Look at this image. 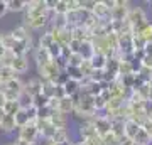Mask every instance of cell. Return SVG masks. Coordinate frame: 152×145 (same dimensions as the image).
<instances>
[{
  "label": "cell",
  "instance_id": "obj_1",
  "mask_svg": "<svg viewBox=\"0 0 152 145\" xmlns=\"http://www.w3.org/2000/svg\"><path fill=\"white\" fill-rule=\"evenodd\" d=\"M127 24L130 26V29H132V36L134 34H137V31L140 29L144 24H147V14H145V10L142 9V7H132L130 10H129V14H127Z\"/></svg>",
  "mask_w": 152,
  "mask_h": 145
},
{
  "label": "cell",
  "instance_id": "obj_2",
  "mask_svg": "<svg viewBox=\"0 0 152 145\" xmlns=\"http://www.w3.org/2000/svg\"><path fill=\"white\" fill-rule=\"evenodd\" d=\"M49 15V9L46 5V0H31L26 2V19Z\"/></svg>",
  "mask_w": 152,
  "mask_h": 145
},
{
  "label": "cell",
  "instance_id": "obj_3",
  "mask_svg": "<svg viewBox=\"0 0 152 145\" xmlns=\"http://www.w3.org/2000/svg\"><path fill=\"white\" fill-rule=\"evenodd\" d=\"M22 91H24V83L19 78H14V79L7 81L4 85V96H5V100H17Z\"/></svg>",
  "mask_w": 152,
  "mask_h": 145
},
{
  "label": "cell",
  "instance_id": "obj_4",
  "mask_svg": "<svg viewBox=\"0 0 152 145\" xmlns=\"http://www.w3.org/2000/svg\"><path fill=\"white\" fill-rule=\"evenodd\" d=\"M37 71H39V78H41V79L51 81V83H56V79H58V76H59V73H61L59 66L56 64L54 61H51V63L46 64V66H39Z\"/></svg>",
  "mask_w": 152,
  "mask_h": 145
},
{
  "label": "cell",
  "instance_id": "obj_5",
  "mask_svg": "<svg viewBox=\"0 0 152 145\" xmlns=\"http://www.w3.org/2000/svg\"><path fill=\"white\" fill-rule=\"evenodd\" d=\"M93 123V127H95V130H96V135L98 137H105V135L110 133V128H112V122H110L105 115H95L91 120H90Z\"/></svg>",
  "mask_w": 152,
  "mask_h": 145
},
{
  "label": "cell",
  "instance_id": "obj_6",
  "mask_svg": "<svg viewBox=\"0 0 152 145\" xmlns=\"http://www.w3.org/2000/svg\"><path fill=\"white\" fill-rule=\"evenodd\" d=\"M130 10L129 7V2H122V0H117L115 2V7L110 10V20H117V22H122L127 19V14Z\"/></svg>",
  "mask_w": 152,
  "mask_h": 145
},
{
  "label": "cell",
  "instance_id": "obj_7",
  "mask_svg": "<svg viewBox=\"0 0 152 145\" xmlns=\"http://www.w3.org/2000/svg\"><path fill=\"white\" fill-rule=\"evenodd\" d=\"M37 137H39V132H37L36 123H27V125H24V127H19V138L26 140V142L34 145Z\"/></svg>",
  "mask_w": 152,
  "mask_h": 145
},
{
  "label": "cell",
  "instance_id": "obj_8",
  "mask_svg": "<svg viewBox=\"0 0 152 145\" xmlns=\"http://www.w3.org/2000/svg\"><path fill=\"white\" fill-rule=\"evenodd\" d=\"M49 122H51V125H53L56 130H64L66 125H68V117H66V115H63V113H59L58 110H54V111L51 110Z\"/></svg>",
  "mask_w": 152,
  "mask_h": 145
},
{
  "label": "cell",
  "instance_id": "obj_9",
  "mask_svg": "<svg viewBox=\"0 0 152 145\" xmlns=\"http://www.w3.org/2000/svg\"><path fill=\"white\" fill-rule=\"evenodd\" d=\"M24 91L27 93L29 96H36L42 91V79L41 78H31V79L24 85Z\"/></svg>",
  "mask_w": 152,
  "mask_h": 145
},
{
  "label": "cell",
  "instance_id": "obj_10",
  "mask_svg": "<svg viewBox=\"0 0 152 145\" xmlns=\"http://www.w3.org/2000/svg\"><path fill=\"white\" fill-rule=\"evenodd\" d=\"M10 68H12V71H14L17 76L22 74V73H27V69H29V59L26 58V56H15L14 61H12Z\"/></svg>",
  "mask_w": 152,
  "mask_h": 145
},
{
  "label": "cell",
  "instance_id": "obj_11",
  "mask_svg": "<svg viewBox=\"0 0 152 145\" xmlns=\"http://www.w3.org/2000/svg\"><path fill=\"white\" fill-rule=\"evenodd\" d=\"M36 127H37L39 135L46 137L48 140H51V137H53V135H54V132H56V128L51 125V122H49V120H36Z\"/></svg>",
  "mask_w": 152,
  "mask_h": 145
},
{
  "label": "cell",
  "instance_id": "obj_12",
  "mask_svg": "<svg viewBox=\"0 0 152 145\" xmlns=\"http://www.w3.org/2000/svg\"><path fill=\"white\" fill-rule=\"evenodd\" d=\"M58 111L63 113V115H69V113L75 111V100L71 96H63L58 100Z\"/></svg>",
  "mask_w": 152,
  "mask_h": 145
},
{
  "label": "cell",
  "instance_id": "obj_13",
  "mask_svg": "<svg viewBox=\"0 0 152 145\" xmlns=\"http://www.w3.org/2000/svg\"><path fill=\"white\" fill-rule=\"evenodd\" d=\"M140 130V125L135 123L134 120H125L124 122V138L134 140V137L137 135V132Z\"/></svg>",
  "mask_w": 152,
  "mask_h": 145
},
{
  "label": "cell",
  "instance_id": "obj_14",
  "mask_svg": "<svg viewBox=\"0 0 152 145\" xmlns=\"http://www.w3.org/2000/svg\"><path fill=\"white\" fill-rule=\"evenodd\" d=\"M63 90H64V95L66 96H76L78 93H80V90H81V83L80 81H75V79H68L63 85Z\"/></svg>",
  "mask_w": 152,
  "mask_h": 145
},
{
  "label": "cell",
  "instance_id": "obj_15",
  "mask_svg": "<svg viewBox=\"0 0 152 145\" xmlns=\"http://www.w3.org/2000/svg\"><path fill=\"white\" fill-rule=\"evenodd\" d=\"M34 59H36V63H37V68L39 66H46L51 63V56H49L48 52V49H44V47H37L36 49V52H34Z\"/></svg>",
  "mask_w": 152,
  "mask_h": 145
},
{
  "label": "cell",
  "instance_id": "obj_16",
  "mask_svg": "<svg viewBox=\"0 0 152 145\" xmlns=\"http://www.w3.org/2000/svg\"><path fill=\"white\" fill-rule=\"evenodd\" d=\"M134 36H139L145 44H152V22L144 24V26L137 31V34H134Z\"/></svg>",
  "mask_w": 152,
  "mask_h": 145
},
{
  "label": "cell",
  "instance_id": "obj_17",
  "mask_svg": "<svg viewBox=\"0 0 152 145\" xmlns=\"http://www.w3.org/2000/svg\"><path fill=\"white\" fill-rule=\"evenodd\" d=\"M78 54L81 56L85 61H90L93 58V54H95V49H93V42L91 41H83L81 46H80V51Z\"/></svg>",
  "mask_w": 152,
  "mask_h": 145
},
{
  "label": "cell",
  "instance_id": "obj_18",
  "mask_svg": "<svg viewBox=\"0 0 152 145\" xmlns=\"http://www.w3.org/2000/svg\"><path fill=\"white\" fill-rule=\"evenodd\" d=\"M12 37L15 39V41H29V39H32L31 37V32H29V29L26 24H22V26L15 27L14 31H12Z\"/></svg>",
  "mask_w": 152,
  "mask_h": 145
},
{
  "label": "cell",
  "instance_id": "obj_19",
  "mask_svg": "<svg viewBox=\"0 0 152 145\" xmlns=\"http://www.w3.org/2000/svg\"><path fill=\"white\" fill-rule=\"evenodd\" d=\"M15 128H17V125H15L14 117L4 115V118H2V122H0V130H2L4 133H10V132H14Z\"/></svg>",
  "mask_w": 152,
  "mask_h": 145
},
{
  "label": "cell",
  "instance_id": "obj_20",
  "mask_svg": "<svg viewBox=\"0 0 152 145\" xmlns=\"http://www.w3.org/2000/svg\"><path fill=\"white\" fill-rule=\"evenodd\" d=\"M80 135H81L83 140L93 138V137H98V135H96V130H95V127H93L91 122H85V123L80 127Z\"/></svg>",
  "mask_w": 152,
  "mask_h": 145
},
{
  "label": "cell",
  "instance_id": "obj_21",
  "mask_svg": "<svg viewBox=\"0 0 152 145\" xmlns=\"http://www.w3.org/2000/svg\"><path fill=\"white\" fill-rule=\"evenodd\" d=\"M48 142H53L56 145H61V144H66V142H69V133H68V130H56L54 135L51 137V140Z\"/></svg>",
  "mask_w": 152,
  "mask_h": 145
},
{
  "label": "cell",
  "instance_id": "obj_22",
  "mask_svg": "<svg viewBox=\"0 0 152 145\" xmlns=\"http://www.w3.org/2000/svg\"><path fill=\"white\" fill-rule=\"evenodd\" d=\"M4 113L5 115H10V117H15V113L20 110V106H19V101L17 100H5V103H4Z\"/></svg>",
  "mask_w": 152,
  "mask_h": 145
},
{
  "label": "cell",
  "instance_id": "obj_23",
  "mask_svg": "<svg viewBox=\"0 0 152 145\" xmlns=\"http://www.w3.org/2000/svg\"><path fill=\"white\" fill-rule=\"evenodd\" d=\"M107 56L103 54H93V58L90 59V64H91L93 69H105V66H107Z\"/></svg>",
  "mask_w": 152,
  "mask_h": 145
},
{
  "label": "cell",
  "instance_id": "obj_24",
  "mask_svg": "<svg viewBox=\"0 0 152 145\" xmlns=\"http://www.w3.org/2000/svg\"><path fill=\"white\" fill-rule=\"evenodd\" d=\"M125 105V98H110L108 101H107V111H117L120 108Z\"/></svg>",
  "mask_w": 152,
  "mask_h": 145
},
{
  "label": "cell",
  "instance_id": "obj_25",
  "mask_svg": "<svg viewBox=\"0 0 152 145\" xmlns=\"http://www.w3.org/2000/svg\"><path fill=\"white\" fill-rule=\"evenodd\" d=\"M132 142H134V145H151L152 138L140 128L139 132H137V135L134 137V140H132Z\"/></svg>",
  "mask_w": 152,
  "mask_h": 145
},
{
  "label": "cell",
  "instance_id": "obj_26",
  "mask_svg": "<svg viewBox=\"0 0 152 145\" xmlns=\"http://www.w3.org/2000/svg\"><path fill=\"white\" fill-rule=\"evenodd\" d=\"M7 10L9 12H24L26 2L24 0H7Z\"/></svg>",
  "mask_w": 152,
  "mask_h": 145
},
{
  "label": "cell",
  "instance_id": "obj_27",
  "mask_svg": "<svg viewBox=\"0 0 152 145\" xmlns=\"http://www.w3.org/2000/svg\"><path fill=\"white\" fill-rule=\"evenodd\" d=\"M17 101H19L20 110H29V108H32V96H29L26 91H22L20 95H19Z\"/></svg>",
  "mask_w": 152,
  "mask_h": 145
},
{
  "label": "cell",
  "instance_id": "obj_28",
  "mask_svg": "<svg viewBox=\"0 0 152 145\" xmlns=\"http://www.w3.org/2000/svg\"><path fill=\"white\" fill-rule=\"evenodd\" d=\"M110 132H112L117 138H124V120H113Z\"/></svg>",
  "mask_w": 152,
  "mask_h": 145
},
{
  "label": "cell",
  "instance_id": "obj_29",
  "mask_svg": "<svg viewBox=\"0 0 152 145\" xmlns=\"http://www.w3.org/2000/svg\"><path fill=\"white\" fill-rule=\"evenodd\" d=\"M14 78H19V76L12 71V68H4V66H0V81L5 85L7 81L14 79Z\"/></svg>",
  "mask_w": 152,
  "mask_h": 145
},
{
  "label": "cell",
  "instance_id": "obj_30",
  "mask_svg": "<svg viewBox=\"0 0 152 145\" xmlns=\"http://www.w3.org/2000/svg\"><path fill=\"white\" fill-rule=\"evenodd\" d=\"M53 14L54 15H66L68 14V4H66V0H56L54 7H53Z\"/></svg>",
  "mask_w": 152,
  "mask_h": 145
},
{
  "label": "cell",
  "instance_id": "obj_31",
  "mask_svg": "<svg viewBox=\"0 0 152 145\" xmlns=\"http://www.w3.org/2000/svg\"><path fill=\"white\" fill-rule=\"evenodd\" d=\"M15 39L12 37V34H2V41H0V44H2V47L5 49V51H12L14 49V46H15Z\"/></svg>",
  "mask_w": 152,
  "mask_h": 145
},
{
  "label": "cell",
  "instance_id": "obj_32",
  "mask_svg": "<svg viewBox=\"0 0 152 145\" xmlns=\"http://www.w3.org/2000/svg\"><path fill=\"white\" fill-rule=\"evenodd\" d=\"M46 98H54L56 93V83H51V81H42V91H41Z\"/></svg>",
  "mask_w": 152,
  "mask_h": 145
},
{
  "label": "cell",
  "instance_id": "obj_33",
  "mask_svg": "<svg viewBox=\"0 0 152 145\" xmlns=\"http://www.w3.org/2000/svg\"><path fill=\"white\" fill-rule=\"evenodd\" d=\"M48 101H49V98H46V96L42 95V93H39V95L32 96V106L36 108V110L46 108V106H48Z\"/></svg>",
  "mask_w": 152,
  "mask_h": 145
},
{
  "label": "cell",
  "instance_id": "obj_34",
  "mask_svg": "<svg viewBox=\"0 0 152 145\" xmlns=\"http://www.w3.org/2000/svg\"><path fill=\"white\" fill-rule=\"evenodd\" d=\"M93 108H95V113L96 111H102L107 108V100H105L102 95H98V96H93Z\"/></svg>",
  "mask_w": 152,
  "mask_h": 145
},
{
  "label": "cell",
  "instance_id": "obj_35",
  "mask_svg": "<svg viewBox=\"0 0 152 145\" xmlns=\"http://www.w3.org/2000/svg\"><path fill=\"white\" fill-rule=\"evenodd\" d=\"M83 61H85V59H83V58H81V56H80L78 52H71L66 63H68V66H73V68H80Z\"/></svg>",
  "mask_w": 152,
  "mask_h": 145
},
{
  "label": "cell",
  "instance_id": "obj_36",
  "mask_svg": "<svg viewBox=\"0 0 152 145\" xmlns=\"http://www.w3.org/2000/svg\"><path fill=\"white\" fill-rule=\"evenodd\" d=\"M14 52H10V51H5V52L0 56V66H4V68H10L12 61H14Z\"/></svg>",
  "mask_w": 152,
  "mask_h": 145
},
{
  "label": "cell",
  "instance_id": "obj_37",
  "mask_svg": "<svg viewBox=\"0 0 152 145\" xmlns=\"http://www.w3.org/2000/svg\"><path fill=\"white\" fill-rule=\"evenodd\" d=\"M48 52H49V56H51V59L53 61L58 59V58H61V46L58 42H53L48 47Z\"/></svg>",
  "mask_w": 152,
  "mask_h": 145
},
{
  "label": "cell",
  "instance_id": "obj_38",
  "mask_svg": "<svg viewBox=\"0 0 152 145\" xmlns=\"http://www.w3.org/2000/svg\"><path fill=\"white\" fill-rule=\"evenodd\" d=\"M53 42H54V41H53V37H51V34H49V32H44L42 36L39 37V47L48 49Z\"/></svg>",
  "mask_w": 152,
  "mask_h": 145
},
{
  "label": "cell",
  "instance_id": "obj_39",
  "mask_svg": "<svg viewBox=\"0 0 152 145\" xmlns=\"http://www.w3.org/2000/svg\"><path fill=\"white\" fill-rule=\"evenodd\" d=\"M140 128L144 130V132H145V133H147V135H149V137L152 138V122H151V120L147 118L145 122H144V123L140 125Z\"/></svg>",
  "mask_w": 152,
  "mask_h": 145
},
{
  "label": "cell",
  "instance_id": "obj_40",
  "mask_svg": "<svg viewBox=\"0 0 152 145\" xmlns=\"http://www.w3.org/2000/svg\"><path fill=\"white\" fill-rule=\"evenodd\" d=\"M140 66H144L147 69H152V56H145V54H144V58H142V61H140Z\"/></svg>",
  "mask_w": 152,
  "mask_h": 145
},
{
  "label": "cell",
  "instance_id": "obj_41",
  "mask_svg": "<svg viewBox=\"0 0 152 145\" xmlns=\"http://www.w3.org/2000/svg\"><path fill=\"white\" fill-rule=\"evenodd\" d=\"M7 0H0V19L7 14Z\"/></svg>",
  "mask_w": 152,
  "mask_h": 145
},
{
  "label": "cell",
  "instance_id": "obj_42",
  "mask_svg": "<svg viewBox=\"0 0 152 145\" xmlns=\"http://www.w3.org/2000/svg\"><path fill=\"white\" fill-rule=\"evenodd\" d=\"M12 145H32V144H29V142H26V140H22V138H19L17 137L15 140H14V144Z\"/></svg>",
  "mask_w": 152,
  "mask_h": 145
},
{
  "label": "cell",
  "instance_id": "obj_43",
  "mask_svg": "<svg viewBox=\"0 0 152 145\" xmlns=\"http://www.w3.org/2000/svg\"><path fill=\"white\" fill-rule=\"evenodd\" d=\"M4 103H5V96L4 93H0V108H4Z\"/></svg>",
  "mask_w": 152,
  "mask_h": 145
},
{
  "label": "cell",
  "instance_id": "obj_44",
  "mask_svg": "<svg viewBox=\"0 0 152 145\" xmlns=\"http://www.w3.org/2000/svg\"><path fill=\"white\" fill-rule=\"evenodd\" d=\"M4 115H5V113H4V110H2V108H0V122H2V118H4Z\"/></svg>",
  "mask_w": 152,
  "mask_h": 145
},
{
  "label": "cell",
  "instance_id": "obj_45",
  "mask_svg": "<svg viewBox=\"0 0 152 145\" xmlns=\"http://www.w3.org/2000/svg\"><path fill=\"white\" fill-rule=\"evenodd\" d=\"M69 145H83L81 142H69Z\"/></svg>",
  "mask_w": 152,
  "mask_h": 145
},
{
  "label": "cell",
  "instance_id": "obj_46",
  "mask_svg": "<svg viewBox=\"0 0 152 145\" xmlns=\"http://www.w3.org/2000/svg\"><path fill=\"white\" fill-rule=\"evenodd\" d=\"M0 93H4V83L0 81Z\"/></svg>",
  "mask_w": 152,
  "mask_h": 145
},
{
  "label": "cell",
  "instance_id": "obj_47",
  "mask_svg": "<svg viewBox=\"0 0 152 145\" xmlns=\"http://www.w3.org/2000/svg\"><path fill=\"white\" fill-rule=\"evenodd\" d=\"M46 145H56V144H53V142H48V144H46Z\"/></svg>",
  "mask_w": 152,
  "mask_h": 145
},
{
  "label": "cell",
  "instance_id": "obj_48",
  "mask_svg": "<svg viewBox=\"0 0 152 145\" xmlns=\"http://www.w3.org/2000/svg\"><path fill=\"white\" fill-rule=\"evenodd\" d=\"M149 120H151V122H152V115H151V117H149Z\"/></svg>",
  "mask_w": 152,
  "mask_h": 145
},
{
  "label": "cell",
  "instance_id": "obj_49",
  "mask_svg": "<svg viewBox=\"0 0 152 145\" xmlns=\"http://www.w3.org/2000/svg\"><path fill=\"white\" fill-rule=\"evenodd\" d=\"M0 41H2V32H0Z\"/></svg>",
  "mask_w": 152,
  "mask_h": 145
},
{
  "label": "cell",
  "instance_id": "obj_50",
  "mask_svg": "<svg viewBox=\"0 0 152 145\" xmlns=\"http://www.w3.org/2000/svg\"><path fill=\"white\" fill-rule=\"evenodd\" d=\"M151 145H152V144H151Z\"/></svg>",
  "mask_w": 152,
  "mask_h": 145
},
{
  "label": "cell",
  "instance_id": "obj_51",
  "mask_svg": "<svg viewBox=\"0 0 152 145\" xmlns=\"http://www.w3.org/2000/svg\"><path fill=\"white\" fill-rule=\"evenodd\" d=\"M10 145H12V144H10Z\"/></svg>",
  "mask_w": 152,
  "mask_h": 145
}]
</instances>
